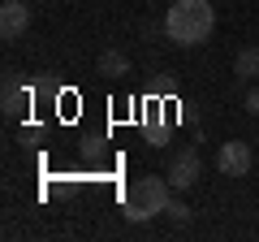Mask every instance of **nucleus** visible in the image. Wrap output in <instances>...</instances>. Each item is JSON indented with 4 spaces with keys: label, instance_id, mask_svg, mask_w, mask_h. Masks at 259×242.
<instances>
[{
    "label": "nucleus",
    "instance_id": "f257e3e1",
    "mask_svg": "<svg viewBox=\"0 0 259 242\" xmlns=\"http://www.w3.org/2000/svg\"><path fill=\"white\" fill-rule=\"evenodd\" d=\"M216 30V13L207 0H173L164 13V35L173 39L177 48H199L207 44Z\"/></svg>",
    "mask_w": 259,
    "mask_h": 242
},
{
    "label": "nucleus",
    "instance_id": "f03ea898",
    "mask_svg": "<svg viewBox=\"0 0 259 242\" xmlns=\"http://www.w3.org/2000/svg\"><path fill=\"white\" fill-rule=\"evenodd\" d=\"M168 199H173V186H168V177H139V182H130L125 190V216L130 221H151V216H160L168 208Z\"/></svg>",
    "mask_w": 259,
    "mask_h": 242
},
{
    "label": "nucleus",
    "instance_id": "7ed1b4c3",
    "mask_svg": "<svg viewBox=\"0 0 259 242\" xmlns=\"http://www.w3.org/2000/svg\"><path fill=\"white\" fill-rule=\"evenodd\" d=\"M250 165H255V151H250V143H221V151H216V169H221L225 177H246Z\"/></svg>",
    "mask_w": 259,
    "mask_h": 242
},
{
    "label": "nucleus",
    "instance_id": "20e7f679",
    "mask_svg": "<svg viewBox=\"0 0 259 242\" xmlns=\"http://www.w3.org/2000/svg\"><path fill=\"white\" fill-rule=\"evenodd\" d=\"M199 173H203L199 151H194V147H182V151L173 156V165H168V186H173V190H190L194 182H199Z\"/></svg>",
    "mask_w": 259,
    "mask_h": 242
},
{
    "label": "nucleus",
    "instance_id": "39448f33",
    "mask_svg": "<svg viewBox=\"0 0 259 242\" xmlns=\"http://www.w3.org/2000/svg\"><path fill=\"white\" fill-rule=\"evenodd\" d=\"M26 26H30V5L26 0H5L0 5V35L18 39V35H26Z\"/></svg>",
    "mask_w": 259,
    "mask_h": 242
},
{
    "label": "nucleus",
    "instance_id": "423d86ee",
    "mask_svg": "<svg viewBox=\"0 0 259 242\" xmlns=\"http://www.w3.org/2000/svg\"><path fill=\"white\" fill-rule=\"evenodd\" d=\"M255 78H259V48L250 44V48H242L238 61H233V83H255Z\"/></svg>",
    "mask_w": 259,
    "mask_h": 242
},
{
    "label": "nucleus",
    "instance_id": "0eeeda50",
    "mask_svg": "<svg viewBox=\"0 0 259 242\" xmlns=\"http://www.w3.org/2000/svg\"><path fill=\"white\" fill-rule=\"evenodd\" d=\"M100 74H108V78L130 74V56L117 52V48H104V52H100Z\"/></svg>",
    "mask_w": 259,
    "mask_h": 242
},
{
    "label": "nucleus",
    "instance_id": "6e6552de",
    "mask_svg": "<svg viewBox=\"0 0 259 242\" xmlns=\"http://www.w3.org/2000/svg\"><path fill=\"white\" fill-rule=\"evenodd\" d=\"M26 104H30L26 87H22L18 78H9V83H5V112H9V117H22V108H26Z\"/></svg>",
    "mask_w": 259,
    "mask_h": 242
},
{
    "label": "nucleus",
    "instance_id": "1a4fd4ad",
    "mask_svg": "<svg viewBox=\"0 0 259 242\" xmlns=\"http://www.w3.org/2000/svg\"><path fill=\"white\" fill-rule=\"evenodd\" d=\"M164 212H168V216H173V221H177V225H186V221H190V208H186V204H182V199H168V208H164Z\"/></svg>",
    "mask_w": 259,
    "mask_h": 242
},
{
    "label": "nucleus",
    "instance_id": "9d476101",
    "mask_svg": "<svg viewBox=\"0 0 259 242\" xmlns=\"http://www.w3.org/2000/svg\"><path fill=\"white\" fill-rule=\"evenodd\" d=\"M246 112H250V117H259V87H250V91H246Z\"/></svg>",
    "mask_w": 259,
    "mask_h": 242
},
{
    "label": "nucleus",
    "instance_id": "9b49d317",
    "mask_svg": "<svg viewBox=\"0 0 259 242\" xmlns=\"http://www.w3.org/2000/svg\"><path fill=\"white\" fill-rule=\"evenodd\" d=\"M255 165H259V156H255Z\"/></svg>",
    "mask_w": 259,
    "mask_h": 242
}]
</instances>
